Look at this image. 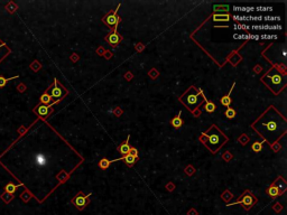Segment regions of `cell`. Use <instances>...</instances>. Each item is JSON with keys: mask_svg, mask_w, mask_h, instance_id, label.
<instances>
[{"mask_svg": "<svg viewBox=\"0 0 287 215\" xmlns=\"http://www.w3.org/2000/svg\"><path fill=\"white\" fill-rule=\"evenodd\" d=\"M252 128L269 145H272L286 134V119L280 115L275 108L270 107L252 124Z\"/></svg>", "mask_w": 287, "mask_h": 215, "instance_id": "cell-1", "label": "cell"}, {"mask_svg": "<svg viewBox=\"0 0 287 215\" xmlns=\"http://www.w3.org/2000/svg\"><path fill=\"white\" fill-rule=\"evenodd\" d=\"M262 82L274 93H278L286 85V74L282 73L276 67H272L262 78Z\"/></svg>", "mask_w": 287, "mask_h": 215, "instance_id": "cell-2", "label": "cell"}, {"mask_svg": "<svg viewBox=\"0 0 287 215\" xmlns=\"http://www.w3.org/2000/svg\"><path fill=\"white\" fill-rule=\"evenodd\" d=\"M180 101L186 105L188 110H194L195 108H198L203 101H206L202 90H196L195 88H190L180 98Z\"/></svg>", "mask_w": 287, "mask_h": 215, "instance_id": "cell-3", "label": "cell"}, {"mask_svg": "<svg viewBox=\"0 0 287 215\" xmlns=\"http://www.w3.org/2000/svg\"><path fill=\"white\" fill-rule=\"evenodd\" d=\"M204 136L208 138V140H206L205 142V146L210 149L212 152L217 151L218 149L220 148L221 146L228 140V138L225 137V134H222L215 126L211 127L210 129H209V131L204 134Z\"/></svg>", "mask_w": 287, "mask_h": 215, "instance_id": "cell-4", "label": "cell"}, {"mask_svg": "<svg viewBox=\"0 0 287 215\" xmlns=\"http://www.w3.org/2000/svg\"><path fill=\"white\" fill-rule=\"evenodd\" d=\"M278 54H280V55H286V47L284 46L279 52V45L272 44V46H269L268 48L265 51V53H264V55H265L269 61H272L274 64H283L284 66H285L286 58L279 56Z\"/></svg>", "mask_w": 287, "mask_h": 215, "instance_id": "cell-5", "label": "cell"}, {"mask_svg": "<svg viewBox=\"0 0 287 215\" xmlns=\"http://www.w3.org/2000/svg\"><path fill=\"white\" fill-rule=\"evenodd\" d=\"M90 197H91V193L86 194V195L83 193H79L76 194L75 197L72 200V204H73L77 210L82 211V210L90 203Z\"/></svg>", "mask_w": 287, "mask_h": 215, "instance_id": "cell-6", "label": "cell"}, {"mask_svg": "<svg viewBox=\"0 0 287 215\" xmlns=\"http://www.w3.org/2000/svg\"><path fill=\"white\" fill-rule=\"evenodd\" d=\"M256 203H257L256 197H255L254 195H250V194L247 192L245 195L241 196V198H240L239 200H237V202H235V203H231V204H228V206L230 207V206H233L235 204H241V205H243L245 208L248 211V210H249L251 206H254Z\"/></svg>", "mask_w": 287, "mask_h": 215, "instance_id": "cell-7", "label": "cell"}, {"mask_svg": "<svg viewBox=\"0 0 287 215\" xmlns=\"http://www.w3.org/2000/svg\"><path fill=\"white\" fill-rule=\"evenodd\" d=\"M65 89H63L62 86L59 84V82H57V80H54V83H53V85H51L49 88H48L47 92H49L52 97V99H57V100H61V98H63V95H65V91H64Z\"/></svg>", "mask_w": 287, "mask_h": 215, "instance_id": "cell-8", "label": "cell"}, {"mask_svg": "<svg viewBox=\"0 0 287 215\" xmlns=\"http://www.w3.org/2000/svg\"><path fill=\"white\" fill-rule=\"evenodd\" d=\"M59 100H56L55 102H52L51 104H48V105H44V104H38L35 109H34V111L36 112L37 114L39 115V117H42V118H46L49 113H51L52 111V107L53 105H55V103H57Z\"/></svg>", "mask_w": 287, "mask_h": 215, "instance_id": "cell-9", "label": "cell"}, {"mask_svg": "<svg viewBox=\"0 0 287 215\" xmlns=\"http://www.w3.org/2000/svg\"><path fill=\"white\" fill-rule=\"evenodd\" d=\"M119 7H120V5L118 6V8L116 9V10L113 11V12H111V14H108V15H106L104 17H103V22L107 24L109 27H112V26H118L119 22H120V19H119V17H117V12H118V9Z\"/></svg>", "mask_w": 287, "mask_h": 215, "instance_id": "cell-10", "label": "cell"}, {"mask_svg": "<svg viewBox=\"0 0 287 215\" xmlns=\"http://www.w3.org/2000/svg\"><path fill=\"white\" fill-rule=\"evenodd\" d=\"M10 53H11V49L8 47L7 44H6L4 41L0 39V63H1Z\"/></svg>", "mask_w": 287, "mask_h": 215, "instance_id": "cell-11", "label": "cell"}, {"mask_svg": "<svg viewBox=\"0 0 287 215\" xmlns=\"http://www.w3.org/2000/svg\"><path fill=\"white\" fill-rule=\"evenodd\" d=\"M107 41H109L110 44H112V45L118 44L119 41H121V37H120V35L117 33V29H114L113 33H111V34H109V35H108Z\"/></svg>", "mask_w": 287, "mask_h": 215, "instance_id": "cell-12", "label": "cell"}, {"mask_svg": "<svg viewBox=\"0 0 287 215\" xmlns=\"http://www.w3.org/2000/svg\"><path fill=\"white\" fill-rule=\"evenodd\" d=\"M252 29H262V30H277L280 29L282 26L280 25H254L251 27Z\"/></svg>", "mask_w": 287, "mask_h": 215, "instance_id": "cell-13", "label": "cell"}, {"mask_svg": "<svg viewBox=\"0 0 287 215\" xmlns=\"http://www.w3.org/2000/svg\"><path fill=\"white\" fill-rule=\"evenodd\" d=\"M119 160H125L126 164H128V165L131 166V165H133V164L136 163L137 158L136 157H133V155L128 154V155H125V156L121 157V158H118V159H114V160H109V161H110V164H111V163H113V161H119Z\"/></svg>", "mask_w": 287, "mask_h": 215, "instance_id": "cell-14", "label": "cell"}, {"mask_svg": "<svg viewBox=\"0 0 287 215\" xmlns=\"http://www.w3.org/2000/svg\"><path fill=\"white\" fill-rule=\"evenodd\" d=\"M235 86H236V83L232 84L231 90L229 91V93L227 94V95L221 98V104H222V105H225V107H227V108L230 107V104H231V99H230V97H231V92H232V90L235 89Z\"/></svg>", "mask_w": 287, "mask_h": 215, "instance_id": "cell-15", "label": "cell"}, {"mask_svg": "<svg viewBox=\"0 0 287 215\" xmlns=\"http://www.w3.org/2000/svg\"><path fill=\"white\" fill-rule=\"evenodd\" d=\"M22 185H24V184H18V185H15L14 183L10 182V183H8L7 185L5 186V192H6V193H9V194H12V195H14L16 190H17V189H18L19 187H20V186H22Z\"/></svg>", "mask_w": 287, "mask_h": 215, "instance_id": "cell-16", "label": "cell"}, {"mask_svg": "<svg viewBox=\"0 0 287 215\" xmlns=\"http://www.w3.org/2000/svg\"><path fill=\"white\" fill-rule=\"evenodd\" d=\"M130 149H131V147L129 145V136H128L127 141H125L123 144H121V145L119 146V152H120L121 155H128Z\"/></svg>", "mask_w": 287, "mask_h": 215, "instance_id": "cell-17", "label": "cell"}, {"mask_svg": "<svg viewBox=\"0 0 287 215\" xmlns=\"http://www.w3.org/2000/svg\"><path fill=\"white\" fill-rule=\"evenodd\" d=\"M267 194H268L269 196L270 197H276V196H278L280 194V192H279V188L277 187L275 184L274 185H272V186H269L268 187V189H267Z\"/></svg>", "mask_w": 287, "mask_h": 215, "instance_id": "cell-18", "label": "cell"}, {"mask_svg": "<svg viewBox=\"0 0 287 215\" xmlns=\"http://www.w3.org/2000/svg\"><path fill=\"white\" fill-rule=\"evenodd\" d=\"M214 22H229L230 20V16L228 14H215L212 17Z\"/></svg>", "mask_w": 287, "mask_h": 215, "instance_id": "cell-19", "label": "cell"}, {"mask_svg": "<svg viewBox=\"0 0 287 215\" xmlns=\"http://www.w3.org/2000/svg\"><path fill=\"white\" fill-rule=\"evenodd\" d=\"M52 103V97L49 95V93L46 91L45 93H43L41 95V104H44V105H48V104Z\"/></svg>", "mask_w": 287, "mask_h": 215, "instance_id": "cell-20", "label": "cell"}, {"mask_svg": "<svg viewBox=\"0 0 287 215\" xmlns=\"http://www.w3.org/2000/svg\"><path fill=\"white\" fill-rule=\"evenodd\" d=\"M36 164L38 166H45L47 164V158L43 154H38L36 156Z\"/></svg>", "mask_w": 287, "mask_h": 215, "instance_id": "cell-21", "label": "cell"}, {"mask_svg": "<svg viewBox=\"0 0 287 215\" xmlns=\"http://www.w3.org/2000/svg\"><path fill=\"white\" fill-rule=\"evenodd\" d=\"M182 124H183V121H182V119H181V111H180L178 112V115L175 117V118L172 120V126H173L174 128H180V127H182Z\"/></svg>", "mask_w": 287, "mask_h": 215, "instance_id": "cell-22", "label": "cell"}, {"mask_svg": "<svg viewBox=\"0 0 287 215\" xmlns=\"http://www.w3.org/2000/svg\"><path fill=\"white\" fill-rule=\"evenodd\" d=\"M5 8H6V10H7L9 14H14V12L17 10V8L18 7H17V5H16L14 1H9V2L6 5V7Z\"/></svg>", "mask_w": 287, "mask_h": 215, "instance_id": "cell-23", "label": "cell"}, {"mask_svg": "<svg viewBox=\"0 0 287 215\" xmlns=\"http://www.w3.org/2000/svg\"><path fill=\"white\" fill-rule=\"evenodd\" d=\"M0 198L4 200L6 204H8V203H10L11 200H14V195H12V194H9V193H6V192H5L4 194H1V195H0Z\"/></svg>", "mask_w": 287, "mask_h": 215, "instance_id": "cell-24", "label": "cell"}, {"mask_svg": "<svg viewBox=\"0 0 287 215\" xmlns=\"http://www.w3.org/2000/svg\"><path fill=\"white\" fill-rule=\"evenodd\" d=\"M204 109H205L206 112H213L215 111V109H217V107H215V104L213 103V102H210V101H205V104H204Z\"/></svg>", "mask_w": 287, "mask_h": 215, "instance_id": "cell-25", "label": "cell"}, {"mask_svg": "<svg viewBox=\"0 0 287 215\" xmlns=\"http://www.w3.org/2000/svg\"><path fill=\"white\" fill-rule=\"evenodd\" d=\"M19 76L18 75H16V76H12V78H6L5 76H2V75H0V88H4L6 84H7L9 81H12V80H15V78H18Z\"/></svg>", "mask_w": 287, "mask_h": 215, "instance_id": "cell-26", "label": "cell"}, {"mask_svg": "<svg viewBox=\"0 0 287 215\" xmlns=\"http://www.w3.org/2000/svg\"><path fill=\"white\" fill-rule=\"evenodd\" d=\"M235 11H240V12H251L255 10L254 7H233Z\"/></svg>", "mask_w": 287, "mask_h": 215, "instance_id": "cell-27", "label": "cell"}, {"mask_svg": "<svg viewBox=\"0 0 287 215\" xmlns=\"http://www.w3.org/2000/svg\"><path fill=\"white\" fill-rule=\"evenodd\" d=\"M225 117L229 119H233L237 117V112L232 109V108H228L227 111H225Z\"/></svg>", "mask_w": 287, "mask_h": 215, "instance_id": "cell-28", "label": "cell"}, {"mask_svg": "<svg viewBox=\"0 0 287 215\" xmlns=\"http://www.w3.org/2000/svg\"><path fill=\"white\" fill-rule=\"evenodd\" d=\"M19 197L22 198V200H24L25 203H27V202H28V200H30V197H32V195H30L29 192H28V190L26 189V190H25V192H24V193L20 194V196H19Z\"/></svg>", "mask_w": 287, "mask_h": 215, "instance_id": "cell-29", "label": "cell"}, {"mask_svg": "<svg viewBox=\"0 0 287 215\" xmlns=\"http://www.w3.org/2000/svg\"><path fill=\"white\" fill-rule=\"evenodd\" d=\"M214 11H222V12H228L229 11V6L223 5V6H214L213 7Z\"/></svg>", "mask_w": 287, "mask_h": 215, "instance_id": "cell-30", "label": "cell"}, {"mask_svg": "<svg viewBox=\"0 0 287 215\" xmlns=\"http://www.w3.org/2000/svg\"><path fill=\"white\" fill-rule=\"evenodd\" d=\"M30 68H32L33 71H35V72H37V71L41 68V64L38 63L37 61H34L33 63L30 64Z\"/></svg>", "mask_w": 287, "mask_h": 215, "instance_id": "cell-31", "label": "cell"}, {"mask_svg": "<svg viewBox=\"0 0 287 215\" xmlns=\"http://www.w3.org/2000/svg\"><path fill=\"white\" fill-rule=\"evenodd\" d=\"M109 164H110V161H109V160L102 159L101 161H100L99 166H100V168H102V169H106V168H107V167L109 166Z\"/></svg>", "mask_w": 287, "mask_h": 215, "instance_id": "cell-32", "label": "cell"}, {"mask_svg": "<svg viewBox=\"0 0 287 215\" xmlns=\"http://www.w3.org/2000/svg\"><path fill=\"white\" fill-rule=\"evenodd\" d=\"M235 29H249L250 28V26H248V25H242V24H237V25H235Z\"/></svg>", "mask_w": 287, "mask_h": 215, "instance_id": "cell-33", "label": "cell"}, {"mask_svg": "<svg viewBox=\"0 0 287 215\" xmlns=\"http://www.w3.org/2000/svg\"><path fill=\"white\" fill-rule=\"evenodd\" d=\"M262 148V142H255L254 146H252V149H254L255 151H260Z\"/></svg>", "mask_w": 287, "mask_h": 215, "instance_id": "cell-34", "label": "cell"}, {"mask_svg": "<svg viewBox=\"0 0 287 215\" xmlns=\"http://www.w3.org/2000/svg\"><path fill=\"white\" fill-rule=\"evenodd\" d=\"M259 38H262V39H276L277 35H262V36H259Z\"/></svg>", "mask_w": 287, "mask_h": 215, "instance_id": "cell-35", "label": "cell"}, {"mask_svg": "<svg viewBox=\"0 0 287 215\" xmlns=\"http://www.w3.org/2000/svg\"><path fill=\"white\" fill-rule=\"evenodd\" d=\"M255 10H258V11H272V7H257V8H255Z\"/></svg>", "mask_w": 287, "mask_h": 215, "instance_id": "cell-36", "label": "cell"}, {"mask_svg": "<svg viewBox=\"0 0 287 215\" xmlns=\"http://www.w3.org/2000/svg\"><path fill=\"white\" fill-rule=\"evenodd\" d=\"M129 154H130V155H133V157H136V158H138V150H137L136 148H133V147H131V149H130V151H129Z\"/></svg>", "mask_w": 287, "mask_h": 215, "instance_id": "cell-37", "label": "cell"}, {"mask_svg": "<svg viewBox=\"0 0 287 215\" xmlns=\"http://www.w3.org/2000/svg\"><path fill=\"white\" fill-rule=\"evenodd\" d=\"M17 90H18V91H19V92H20V93L25 92V91H26V86H25V84H22V83H20V84H18V85H17Z\"/></svg>", "mask_w": 287, "mask_h": 215, "instance_id": "cell-38", "label": "cell"}, {"mask_svg": "<svg viewBox=\"0 0 287 215\" xmlns=\"http://www.w3.org/2000/svg\"><path fill=\"white\" fill-rule=\"evenodd\" d=\"M262 19L268 20V22H270V20H274V22H278V20H280L279 17H262Z\"/></svg>", "mask_w": 287, "mask_h": 215, "instance_id": "cell-39", "label": "cell"}]
</instances>
